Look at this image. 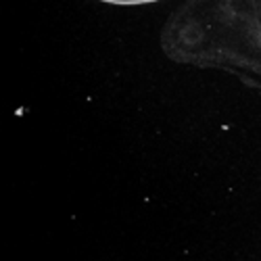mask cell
Returning <instances> with one entry per match:
<instances>
[{
	"mask_svg": "<svg viewBox=\"0 0 261 261\" xmlns=\"http://www.w3.org/2000/svg\"><path fill=\"white\" fill-rule=\"evenodd\" d=\"M107 3H115V5H140V3H150V0H107Z\"/></svg>",
	"mask_w": 261,
	"mask_h": 261,
	"instance_id": "1",
	"label": "cell"
}]
</instances>
